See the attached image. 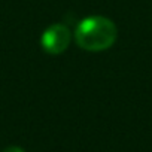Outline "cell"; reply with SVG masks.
Segmentation results:
<instances>
[{"instance_id":"6da1fadb","label":"cell","mask_w":152,"mask_h":152,"mask_svg":"<svg viewBox=\"0 0 152 152\" xmlns=\"http://www.w3.org/2000/svg\"><path fill=\"white\" fill-rule=\"evenodd\" d=\"M118 36L116 26L112 20L100 15L82 20L75 30V40L82 49L100 52L109 49Z\"/></svg>"},{"instance_id":"7a4b0ae2","label":"cell","mask_w":152,"mask_h":152,"mask_svg":"<svg viewBox=\"0 0 152 152\" xmlns=\"http://www.w3.org/2000/svg\"><path fill=\"white\" fill-rule=\"evenodd\" d=\"M70 39H72L70 30L64 24H52L43 31L40 45L45 52L51 55H57L67 49Z\"/></svg>"},{"instance_id":"3957f363","label":"cell","mask_w":152,"mask_h":152,"mask_svg":"<svg viewBox=\"0 0 152 152\" xmlns=\"http://www.w3.org/2000/svg\"><path fill=\"white\" fill-rule=\"evenodd\" d=\"M3 152H24L21 148H18V146H9V148H6Z\"/></svg>"}]
</instances>
